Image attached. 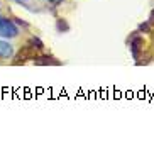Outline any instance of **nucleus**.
<instances>
[{
	"mask_svg": "<svg viewBox=\"0 0 154 144\" xmlns=\"http://www.w3.org/2000/svg\"><path fill=\"white\" fill-rule=\"evenodd\" d=\"M19 34V27L14 20L0 15V39H12Z\"/></svg>",
	"mask_w": 154,
	"mask_h": 144,
	"instance_id": "1",
	"label": "nucleus"
},
{
	"mask_svg": "<svg viewBox=\"0 0 154 144\" xmlns=\"http://www.w3.org/2000/svg\"><path fill=\"white\" fill-rule=\"evenodd\" d=\"M14 54V48L7 42V39H0V58H10Z\"/></svg>",
	"mask_w": 154,
	"mask_h": 144,
	"instance_id": "2",
	"label": "nucleus"
},
{
	"mask_svg": "<svg viewBox=\"0 0 154 144\" xmlns=\"http://www.w3.org/2000/svg\"><path fill=\"white\" fill-rule=\"evenodd\" d=\"M19 2H20V0H19Z\"/></svg>",
	"mask_w": 154,
	"mask_h": 144,
	"instance_id": "3",
	"label": "nucleus"
}]
</instances>
